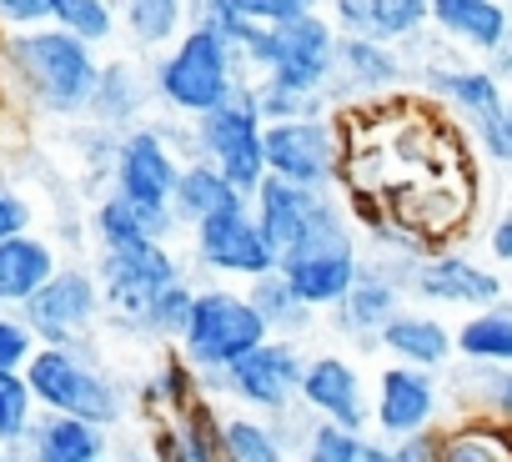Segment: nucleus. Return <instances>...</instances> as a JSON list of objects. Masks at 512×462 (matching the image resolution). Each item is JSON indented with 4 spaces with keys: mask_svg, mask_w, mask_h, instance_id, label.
I'll list each match as a JSON object with an SVG mask.
<instances>
[{
    "mask_svg": "<svg viewBox=\"0 0 512 462\" xmlns=\"http://www.w3.org/2000/svg\"><path fill=\"white\" fill-rule=\"evenodd\" d=\"M6 66H11V81L51 116H76V111H91V96H96V81H101V66L91 56V41H81L76 31L46 21V26H26V31H11L6 36Z\"/></svg>",
    "mask_w": 512,
    "mask_h": 462,
    "instance_id": "1",
    "label": "nucleus"
},
{
    "mask_svg": "<svg viewBox=\"0 0 512 462\" xmlns=\"http://www.w3.org/2000/svg\"><path fill=\"white\" fill-rule=\"evenodd\" d=\"M277 267H282V277H287L312 307H337V302H347V292H352V282L362 277V267H357V242H352V231H347V216H342L327 196H322L312 226L302 231V242L287 247V252L277 257Z\"/></svg>",
    "mask_w": 512,
    "mask_h": 462,
    "instance_id": "2",
    "label": "nucleus"
},
{
    "mask_svg": "<svg viewBox=\"0 0 512 462\" xmlns=\"http://www.w3.org/2000/svg\"><path fill=\"white\" fill-rule=\"evenodd\" d=\"M26 377H31V392L41 407H56V412H76V417H91L101 427H111L121 417V387L81 352V342L61 347V342H41L36 357L26 362Z\"/></svg>",
    "mask_w": 512,
    "mask_h": 462,
    "instance_id": "3",
    "label": "nucleus"
},
{
    "mask_svg": "<svg viewBox=\"0 0 512 462\" xmlns=\"http://www.w3.org/2000/svg\"><path fill=\"white\" fill-rule=\"evenodd\" d=\"M231 56L236 46L211 31V26H191L186 41L156 66V91L166 106L186 111V116H206L211 106H221L236 81H231Z\"/></svg>",
    "mask_w": 512,
    "mask_h": 462,
    "instance_id": "4",
    "label": "nucleus"
},
{
    "mask_svg": "<svg viewBox=\"0 0 512 462\" xmlns=\"http://www.w3.org/2000/svg\"><path fill=\"white\" fill-rule=\"evenodd\" d=\"M181 342H186V362L196 372H226L241 352H251L256 342H267V322H262V312L251 307V297L201 292Z\"/></svg>",
    "mask_w": 512,
    "mask_h": 462,
    "instance_id": "5",
    "label": "nucleus"
},
{
    "mask_svg": "<svg viewBox=\"0 0 512 462\" xmlns=\"http://www.w3.org/2000/svg\"><path fill=\"white\" fill-rule=\"evenodd\" d=\"M262 106H256L251 91H231L221 106H211L201 116V146L206 156L241 186L256 191L267 176V126H262Z\"/></svg>",
    "mask_w": 512,
    "mask_h": 462,
    "instance_id": "6",
    "label": "nucleus"
},
{
    "mask_svg": "<svg viewBox=\"0 0 512 462\" xmlns=\"http://www.w3.org/2000/svg\"><path fill=\"white\" fill-rule=\"evenodd\" d=\"M101 297L111 312H121L126 322H141V312L151 307V297L161 287L176 282V262L161 242H141V247H101Z\"/></svg>",
    "mask_w": 512,
    "mask_h": 462,
    "instance_id": "7",
    "label": "nucleus"
},
{
    "mask_svg": "<svg viewBox=\"0 0 512 462\" xmlns=\"http://www.w3.org/2000/svg\"><path fill=\"white\" fill-rule=\"evenodd\" d=\"M101 277H91V272H61L56 267V277L21 307V317L31 322V332L41 337V342H61V347H71V342H81L91 327H96V312H101Z\"/></svg>",
    "mask_w": 512,
    "mask_h": 462,
    "instance_id": "8",
    "label": "nucleus"
},
{
    "mask_svg": "<svg viewBox=\"0 0 512 462\" xmlns=\"http://www.w3.org/2000/svg\"><path fill=\"white\" fill-rule=\"evenodd\" d=\"M196 252H201L206 267L241 272V277H262V272L277 267V252H272L262 221H256V211L246 201H236V206L196 221Z\"/></svg>",
    "mask_w": 512,
    "mask_h": 462,
    "instance_id": "9",
    "label": "nucleus"
},
{
    "mask_svg": "<svg viewBox=\"0 0 512 462\" xmlns=\"http://www.w3.org/2000/svg\"><path fill=\"white\" fill-rule=\"evenodd\" d=\"M337 66V36L327 21H317L312 11L277 26L272 31V46L262 56V71L282 86H297V91H322V81L332 76Z\"/></svg>",
    "mask_w": 512,
    "mask_h": 462,
    "instance_id": "10",
    "label": "nucleus"
},
{
    "mask_svg": "<svg viewBox=\"0 0 512 462\" xmlns=\"http://www.w3.org/2000/svg\"><path fill=\"white\" fill-rule=\"evenodd\" d=\"M267 171L302 181V186H332L337 176V136L322 116H292L267 126Z\"/></svg>",
    "mask_w": 512,
    "mask_h": 462,
    "instance_id": "11",
    "label": "nucleus"
},
{
    "mask_svg": "<svg viewBox=\"0 0 512 462\" xmlns=\"http://www.w3.org/2000/svg\"><path fill=\"white\" fill-rule=\"evenodd\" d=\"M302 362L292 347H277V342H256L251 352H241L231 367H226V387L251 402V407H262V412H282L292 402V392L302 387Z\"/></svg>",
    "mask_w": 512,
    "mask_h": 462,
    "instance_id": "12",
    "label": "nucleus"
},
{
    "mask_svg": "<svg viewBox=\"0 0 512 462\" xmlns=\"http://www.w3.org/2000/svg\"><path fill=\"white\" fill-rule=\"evenodd\" d=\"M176 176H181V166L166 151V136L161 131L141 126V131H131L116 146V191H126L131 201H141V206H171Z\"/></svg>",
    "mask_w": 512,
    "mask_h": 462,
    "instance_id": "13",
    "label": "nucleus"
},
{
    "mask_svg": "<svg viewBox=\"0 0 512 462\" xmlns=\"http://www.w3.org/2000/svg\"><path fill=\"white\" fill-rule=\"evenodd\" d=\"M251 196H256V221H262V231H267V242H272L277 257L302 242V231L312 226V216L322 206V186H302V181H287L277 171H267L262 186H256Z\"/></svg>",
    "mask_w": 512,
    "mask_h": 462,
    "instance_id": "14",
    "label": "nucleus"
},
{
    "mask_svg": "<svg viewBox=\"0 0 512 462\" xmlns=\"http://www.w3.org/2000/svg\"><path fill=\"white\" fill-rule=\"evenodd\" d=\"M26 452L41 462H96V457H106V427L91 417L46 407L26 432Z\"/></svg>",
    "mask_w": 512,
    "mask_h": 462,
    "instance_id": "15",
    "label": "nucleus"
},
{
    "mask_svg": "<svg viewBox=\"0 0 512 462\" xmlns=\"http://www.w3.org/2000/svg\"><path fill=\"white\" fill-rule=\"evenodd\" d=\"M51 277H56L51 242L31 237V231H16V237L0 242V307H26Z\"/></svg>",
    "mask_w": 512,
    "mask_h": 462,
    "instance_id": "16",
    "label": "nucleus"
},
{
    "mask_svg": "<svg viewBox=\"0 0 512 462\" xmlns=\"http://www.w3.org/2000/svg\"><path fill=\"white\" fill-rule=\"evenodd\" d=\"M176 211L171 206H141L126 191H111L96 206V237L101 247H141V242H166Z\"/></svg>",
    "mask_w": 512,
    "mask_h": 462,
    "instance_id": "17",
    "label": "nucleus"
},
{
    "mask_svg": "<svg viewBox=\"0 0 512 462\" xmlns=\"http://www.w3.org/2000/svg\"><path fill=\"white\" fill-rule=\"evenodd\" d=\"M432 412H437V387L427 382V372H417V367H392V372L382 377L377 422H382L392 437L422 432Z\"/></svg>",
    "mask_w": 512,
    "mask_h": 462,
    "instance_id": "18",
    "label": "nucleus"
},
{
    "mask_svg": "<svg viewBox=\"0 0 512 462\" xmlns=\"http://www.w3.org/2000/svg\"><path fill=\"white\" fill-rule=\"evenodd\" d=\"M417 292L437 302H457V307H492L502 297V282L462 257H432L417 267Z\"/></svg>",
    "mask_w": 512,
    "mask_h": 462,
    "instance_id": "19",
    "label": "nucleus"
},
{
    "mask_svg": "<svg viewBox=\"0 0 512 462\" xmlns=\"http://www.w3.org/2000/svg\"><path fill=\"white\" fill-rule=\"evenodd\" d=\"M302 392H307V402H312L317 412H327V417L342 422V427H362V417H367V407H362V382H357V372H352L342 357H317V362L307 367V377H302Z\"/></svg>",
    "mask_w": 512,
    "mask_h": 462,
    "instance_id": "20",
    "label": "nucleus"
},
{
    "mask_svg": "<svg viewBox=\"0 0 512 462\" xmlns=\"http://www.w3.org/2000/svg\"><path fill=\"white\" fill-rule=\"evenodd\" d=\"M432 21L477 51H497L507 41V11L497 0H432Z\"/></svg>",
    "mask_w": 512,
    "mask_h": 462,
    "instance_id": "21",
    "label": "nucleus"
},
{
    "mask_svg": "<svg viewBox=\"0 0 512 462\" xmlns=\"http://www.w3.org/2000/svg\"><path fill=\"white\" fill-rule=\"evenodd\" d=\"M246 191L221 171V166H186L181 176H176V191H171V206H176V216L181 221H206V216H216V211H226V206H236Z\"/></svg>",
    "mask_w": 512,
    "mask_h": 462,
    "instance_id": "22",
    "label": "nucleus"
},
{
    "mask_svg": "<svg viewBox=\"0 0 512 462\" xmlns=\"http://www.w3.org/2000/svg\"><path fill=\"white\" fill-rule=\"evenodd\" d=\"M382 342L402 362H417V367H442L452 352V337L442 332V322H427V317H392L382 327Z\"/></svg>",
    "mask_w": 512,
    "mask_h": 462,
    "instance_id": "23",
    "label": "nucleus"
},
{
    "mask_svg": "<svg viewBox=\"0 0 512 462\" xmlns=\"http://www.w3.org/2000/svg\"><path fill=\"white\" fill-rule=\"evenodd\" d=\"M251 307L262 312L267 327H282V332L307 327V312H312V302L282 277V267H272V272L256 277V287H251Z\"/></svg>",
    "mask_w": 512,
    "mask_h": 462,
    "instance_id": "24",
    "label": "nucleus"
},
{
    "mask_svg": "<svg viewBox=\"0 0 512 462\" xmlns=\"http://www.w3.org/2000/svg\"><path fill=\"white\" fill-rule=\"evenodd\" d=\"M36 392H31V377L26 367H0V447L16 452L36 422Z\"/></svg>",
    "mask_w": 512,
    "mask_h": 462,
    "instance_id": "25",
    "label": "nucleus"
},
{
    "mask_svg": "<svg viewBox=\"0 0 512 462\" xmlns=\"http://www.w3.org/2000/svg\"><path fill=\"white\" fill-rule=\"evenodd\" d=\"M397 317V282H387V277H377V272H362L357 282H352V292H347V312H342V322L352 327V332H382L387 322Z\"/></svg>",
    "mask_w": 512,
    "mask_h": 462,
    "instance_id": "26",
    "label": "nucleus"
},
{
    "mask_svg": "<svg viewBox=\"0 0 512 462\" xmlns=\"http://www.w3.org/2000/svg\"><path fill=\"white\" fill-rule=\"evenodd\" d=\"M337 66H347V76L357 86H392L402 76L397 56L382 46V36H347V41H337Z\"/></svg>",
    "mask_w": 512,
    "mask_h": 462,
    "instance_id": "27",
    "label": "nucleus"
},
{
    "mask_svg": "<svg viewBox=\"0 0 512 462\" xmlns=\"http://www.w3.org/2000/svg\"><path fill=\"white\" fill-rule=\"evenodd\" d=\"M432 91H442L472 121L502 106V91H497V76L492 71H432Z\"/></svg>",
    "mask_w": 512,
    "mask_h": 462,
    "instance_id": "28",
    "label": "nucleus"
},
{
    "mask_svg": "<svg viewBox=\"0 0 512 462\" xmlns=\"http://www.w3.org/2000/svg\"><path fill=\"white\" fill-rule=\"evenodd\" d=\"M141 81H136V71L131 66H101V81H96V96H91V111L101 116V121H131L136 111H141Z\"/></svg>",
    "mask_w": 512,
    "mask_h": 462,
    "instance_id": "29",
    "label": "nucleus"
},
{
    "mask_svg": "<svg viewBox=\"0 0 512 462\" xmlns=\"http://www.w3.org/2000/svg\"><path fill=\"white\" fill-rule=\"evenodd\" d=\"M307 457H312V462H382V457H392V452L362 442V427H342V422L327 417V427H317V432L307 437Z\"/></svg>",
    "mask_w": 512,
    "mask_h": 462,
    "instance_id": "30",
    "label": "nucleus"
},
{
    "mask_svg": "<svg viewBox=\"0 0 512 462\" xmlns=\"http://www.w3.org/2000/svg\"><path fill=\"white\" fill-rule=\"evenodd\" d=\"M457 347L472 362H512V312H482L462 327Z\"/></svg>",
    "mask_w": 512,
    "mask_h": 462,
    "instance_id": "31",
    "label": "nucleus"
},
{
    "mask_svg": "<svg viewBox=\"0 0 512 462\" xmlns=\"http://www.w3.org/2000/svg\"><path fill=\"white\" fill-rule=\"evenodd\" d=\"M126 26L141 46H166L181 26V11H186V0H126Z\"/></svg>",
    "mask_w": 512,
    "mask_h": 462,
    "instance_id": "32",
    "label": "nucleus"
},
{
    "mask_svg": "<svg viewBox=\"0 0 512 462\" xmlns=\"http://www.w3.org/2000/svg\"><path fill=\"white\" fill-rule=\"evenodd\" d=\"M191 307H196V292L176 277L171 287H161V292L151 297V307L141 312V327H146V332H161V337H181L186 322H191Z\"/></svg>",
    "mask_w": 512,
    "mask_h": 462,
    "instance_id": "33",
    "label": "nucleus"
},
{
    "mask_svg": "<svg viewBox=\"0 0 512 462\" xmlns=\"http://www.w3.org/2000/svg\"><path fill=\"white\" fill-rule=\"evenodd\" d=\"M56 26H66V31H76L81 41H111V31H116V16H111V0H56V16H51Z\"/></svg>",
    "mask_w": 512,
    "mask_h": 462,
    "instance_id": "34",
    "label": "nucleus"
},
{
    "mask_svg": "<svg viewBox=\"0 0 512 462\" xmlns=\"http://www.w3.org/2000/svg\"><path fill=\"white\" fill-rule=\"evenodd\" d=\"M427 16H432V0H372V36L382 41L412 36Z\"/></svg>",
    "mask_w": 512,
    "mask_h": 462,
    "instance_id": "35",
    "label": "nucleus"
},
{
    "mask_svg": "<svg viewBox=\"0 0 512 462\" xmlns=\"http://www.w3.org/2000/svg\"><path fill=\"white\" fill-rule=\"evenodd\" d=\"M221 442H226V452L241 457V462H277V457H282L277 432L256 427V422H226V427H221Z\"/></svg>",
    "mask_w": 512,
    "mask_h": 462,
    "instance_id": "36",
    "label": "nucleus"
},
{
    "mask_svg": "<svg viewBox=\"0 0 512 462\" xmlns=\"http://www.w3.org/2000/svg\"><path fill=\"white\" fill-rule=\"evenodd\" d=\"M36 332L21 317V307H0V367H26L36 357Z\"/></svg>",
    "mask_w": 512,
    "mask_h": 462,
    "instance_id": "37",
    "label": "nucleus"
},
{
    "mask_svg": "<svg viewBox=\"0 0 512 462\" xmlns=\"http://www.w3.org/2000/svg\"><path fill=\"white\" fill-rule=\"evenodd\" d=\"M477 131H482V146H487V156L512 166V106L502 101L497 111L477 116Z\"/></svg>",
    "mask_w": 512,
    "mask_h": 462,
    "instance_id": "38",
    "label": "nucleus"
},
{
    "mask_svg": "<svg viewBox=\"0 0 512 462\" xmlns=\"http://www.w3.org/2000/svg\"><path fill=\"white\" fill-rule=\"evenodd\" d=\"M51 16H56V0H0V26L6 31L46 26Z\"/></svg>",
    "mask_w": 512,
    "mask_h": 462,
    "instance_id": "39",
    "label": "nucleus"
},
{
    "mask_svg": "<svg viewBox=\"0 0 512 462\" xmlns=\"http://www.w3.org/2000/svg\"><path fill=\"white\" fill-rule=\"evenodd\" d=\"M236 6H241L246 16H256V21H267V26H287V21L307 16L317 0H236Z\"/></svg>",
    "mask_w": 512,
    "mask_h": 462,
    "instance_id": "40",
    "label": "nucleus"
},
{
    "mask_svg": "<svg viewBox=\"0 0 512 462\" xmlns=\"http://www.w3.org/2000/svg\"><path fill=\"white\" fill-rule=\"evenodd\" d=\"M186 387H191V362H166L161 377L151 382V397L166 407H186Z\"/></svg>",
    "mask_w": 512,
    "mask_h": 462,
    "instance_id": "41",
    "label": "nucleus"
},
{
    "mask_svg": "<svg viewBox=\"0 0 512 462\" xmlns=\"http://www.w3.org/2000/svg\"><path fill=\"white\" fill-rule=\"evenodd\" d=\"M26 226H31V206L11 186H0V242L16 237V231H26Z\"/></svg>",
    "mask_w": 512,
    "mask_h": 462,
    "instance_id": "42",
    "label": "nucleus"
},
{
    "mask_svg": "<svg viewBox=\"0 0 512 462\" xmlns=\"http://www.w3.org/2000/svg\"><path fill=\"white\" fill-rule=\"evenodd\" d=\"M487 437H452L447 447H442V457H452V462H467V457H512V447H482Z\"/></svg>",
    "mask_w": 512,
    "mask_h": 462,
    "instance_id": "43",
    "label": "nucleus"
},
{
    "mask_svg": "<svg viewBox=\"0 0 512 462\" xmlns=\"http://www.w3.org/2000/svg\"><path fill=\"white\" fill-rule=\"evenodd\" d=\"M392 457H397V462H412V457H437V442H432V437H412V442L392 447Z\"/></svg>",
    "mask_w": 512,
    "mask_h": 462,
    "instance_id": "44",
    "label": "nucleus"
},
{
    "mask_svg": "<svg viewBox=\"0 0 512 462\" xmlns=\"http://www.w3.org/2000/svg\"><path fill=\"white\" fill-rule=\"evenodd\" d=\"M492 252L502 257V262H512V211L497 221V231H492Z\"/></svg>",
    "mask_w": 512,
    "mask_h": 462,
    "instance_id": "45",
    "label": "nucleus"
},
{
    "mask_svg": "<svg viewBox=\"0 0 512 462\" xmlns=\"http://www.w3.org/2000/svg\"><path fill=\"white\" fill-rule=\"evenodd\" d=\"M497 407H502V412H512V372L497 382Z\"/></svg>",
    "mask_w": 512,
    "mask_h": 462,
    "instance_id": "46",
    "label": "nucleus"
},
{
    "mask_svg": "<svg viewBox=\"0 0 512 462\" xmlns=\"http://www.w3.org/2000/svg\"><path fill=\"white\" fill-rule=\"evenodd\" d=\"M0 457H6V447H0Z\"/></svg>",
    "mask_w": 512,
    "mask_h": 462,
    "instance_id": "47",
    "label": "nucleus"
}]
</instances>
